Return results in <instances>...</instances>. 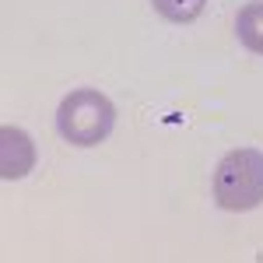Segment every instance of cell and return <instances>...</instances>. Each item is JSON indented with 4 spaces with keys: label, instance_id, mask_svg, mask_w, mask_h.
<instances>
[{
    "label": "cell",
    "instance_id": "cell-1",
    "mask_svg": "<svg viewBox=\"0 0 263 263\" xmlns=\"http://www.w3.org/2000/svg\"><path fill=\"white\" fill-rule=\"evenodd\" d=\"M116 126V105L95 88H78L57 109V130L74 147H95Z\"/></svg>",
    "mask_w": 263,
    "mask_h": 263
},
{
    "label": "cell",
    "instance_id": "cell-2",
    "mask_svg": "<svg viewBox=\"0 0 263 263\" xmlns=\"http://www.w3.org/2000/svg\"><path fill=\"white\" fill-rule=\"evenodd\" d=\"M214 200L224 211H253L263 203V151L235 147L214 168Z\"/></svg>",
    "mask_w": 263,
    "mask_h": 263
},
{
    "label": "cell",
    "instance_id": "cell-3",
    "mask_svg": "<svg viewBox=\"0 0 263 263\" xmlns=\"http://www.w3.org/2000/svg\"><path fill=\"white\" fill-rule=\"evenodd\" d=\"M35 168V141L21 126H0V179H25Z\"/></svg>",
    "mask_w": 263,
    "mask_h": 263
},
{
    "label": "cell",
    "instance_id": "cell-4",
    "mask_svg": "<svg viewBox=\"0 0 263 263\" xmlns=\"http://www.w3.org/2000/svg\"><path fill=\"white\" fill-rule=\"evenodd\" d=\"M235 35L249 53L263 57V4H246L235 14Z\"/></svg>",
    "mask_w": 263,
    "mask_h": 263
},
{
    "label": "cell",
    "instance_id": "cell-5",
    "mask_svg": "<svg viewBox=\"0 0 263 263\" xmlns=\"http://www.w3.org/2000/svg\"><path fill=\"white\" fill-rule=\"evenodd\" d=\"M151 4H155V11H158L165 21H172V25H190V21L200 18L203 7H207V0H151Z\"/></svg>",
    "mask_w": 263,
    "mask_h": 263
}]
</instances>
